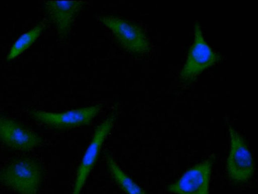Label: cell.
I'll list each match as a JSON object with an SVG mask.
<instances>
[{
	"label": "cell",
	"instance_id": "1",
	"mask_svg": "<svg viewBox=\"0 0 258 194\" xmlns=\"http://www.w3.org/2000/svg\"><path fill=\"white\" fill-rule=\"evenodd\" d=\"M42 179L39 165L28 158L13 160L0 171V181L19 194H36Z\"/></svg>",
	"mask_w": 258,
	"mask_h": 194
},
{
	"label": "cell",
	"instance_id": "2",
	"mask_svg": "<svg viewBox=\"0 0 258 194\" xmlns=\"http://www.w3.org/2000/svg\"><path fill=\"white\" fill-rule=\"evenodd\" d=\"M100 21L111 31L119 46L127 52L136 55L148 52V40L138 25L113 15L101 16Z\"/></svg>",
	"mask_w": 258,
	"mask_h": 194
},
{
	"label": "cell",
	"instance_id": "3",
	"mask_svg": "<svg viewBox=\"0 0 258 194\" xmlns=\"http://www.w3.org/2000/svg\"><path fill=\"white\" fill-rule=\"evenodd\" d=\"M102 105L98 104L61 112L33 110L30 114L37 122L56 130H65L89 124Z\"/></svg>",
	"mask_w": 258,
	"mask_h": 194
},
{
	"label": "cell",
	"instance_id": "4",
	"mask_svg": "<svg viewBox=\"0 0 258 194\" xmlns=\"http://www.w3.org/2000/svg\"><path fill=\"white\" fill-rule=\"evenodd\" d=\"M194 29V42L179 76L180 80L185 84L192 83L199 75L215 64L219 58L204 40L198 23L195 25Z\"/></svg>",
	"mask_w": 258,
	"mask_h": 194
},
{
	"label": "cell",
	"instance_id": "5",
	"mask_svg": "<svg viewBox=\"0 0 258 194\" xmlns=\"http://www.w3.org/2000/svg\"><path fill=\"white\" fill-rule=\"evenodd\" d=\"M230 151L227 160V171L233 180L243 182L254 173V163L251 154L240 135L231 126L229 127Z\"/></svg>",
	"mask_w": 258,
	"mask_h": 194
},
{
	"label": "cell",
	"instance_id": "6",
	"mask_svg": "<svg viewBox=\"0 0 258 194\" xmlns=\"http://www.w3.org/2000/svg\"><path fill=\"white\" fill-rule=\"evenodd\" d=\"M213 159L210 157L188 170L176 182L167 186L174 194H209Z\"/></svg>",
	"mask_w": 258,
	"mask_h": 194
},
{
	"label": "cell",
	"instance_id": "7",
	"mask_svg": "<svg viewBox=\"0 0 258 194\" xmlns=\"http://www.w3.org/2000/svg\"><path fill=\"white\" fill-rule=\"evenodd\" d=\"M114 121V116L111 115L96 128L92 141L78 169L72 194H80L97 160L102 143L112 127Z\"/></svg>",
	"mask_w": 258,
	"mask_h": 194
},
{
	"label": "cell",
	"instance_id": "8",
	"mask_svg": "<svg viewBox=\"0 0 258 194\" xmlns=\"http://www.w3.org/2000/svg\"><path fill=\"white\" fill-rule=\"evenodd\" d=\"M0 141L13 149L31 150L42 143L41 137L15 120L0 117Z\"/></svg>",
	"mask_w": 258,
	"mask_h": 194
},
{
	"label": "cell",
	"instance_id": "9",
	"mask_svg": "<svg viewBox=\"0 0 258 194\" xmlns=\"http://www.w3.org/2000/svg\"><path fill=\"white\" fill-rule=\"evenodd\" d=\"M84 2L82 1H47L44 2L48 16L59 36L67 37Z\"/></svg>",
	"mask_w": 258,
	"mask_h": 194
},
{
	"label": "cell",
	"instance_id": "10",
	"mask_svg": "<svg viewBox=\"0 0 258 194\" xmlns=\"http://www.w3.org/2000/svg\"><path fill=\"white\" fill-rule=\"evenodd\" d=\"M107 163L111 175L118 186L126 194H146L144 191L120 168L111 157H108Z\"/></svg>",
	"mask_w": 258,
	"mask_h": 194
},
{
	"label": "cell",
	"instance_id": "11",
	"mask_svg": "<svg viewBox=\"0 0 258 194\" xmlns=\"http://www.w3.org/2000/svg\"><path fill=\"white\" fill-rule=\"evenodd\" d=\"M40 22L29 31L22 34L14 43L7 57V60L13 59L29 48L39 37L45 26Z\"/></svg>",
	"mask_w": 258,
	"mask_h": 194
}]
</instances>
